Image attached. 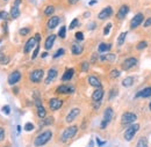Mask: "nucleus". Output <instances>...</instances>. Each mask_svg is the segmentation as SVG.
<instances>
[{"label": "nucleus", "instance_id": "f257e3e1", "mask_svg": "<svg viewBox=\"0 0 151 147\" xmlns=\"http://www.w3.org/2000/svg\"><path fill=\"white\" fill-rule=\"evenodd\" d=\"M51 138H52V132H51L50 130H45V131L41 132L37 137L35 138L34 145L36 147L43 146V145H45L47 143H49V140H51Z\"/></svg>", "mask_w": 151, "mask_h": 147}, {"label": "nucleus", "instance_id": "f03ea898", "mask_svg": "<svg viewBox=\"0 0 151 147\" xmlns=\"http://www.w3.org/2000/svg\"><path fill=\"white\" fill-rule=\"evenodd\" d=\"M78 132V126L77 125H71L69 126L68 129H65L62 133V137H60V140L63 143H68L69 140H71Z\"/></svg>", "mask_w": 151, "mask_h": 147}, {"label": "nucleus", "instance_id": "7ed1b4c3", "mask_svg": "<svg viewBox=\"0 0 151 147\" xmlns=\"http://www.w3.org/2000/svg\"><path fill=\"white\" fill-rule=\"evenodd\" d=\"M138 130H139V124H132L128 129L126 130V132H124V140H127V141H132V138L135 137V134L138 132Z\"/></svg>", "mask_w": 151, "mask_h": 147}, {"label": "nucleus", "instance_id": "20e7f679", "mask_svg": "<svg viewBox=\"0 0 151 147\" xmlns=\"http://www.w3.org/2000/svg\"><path fill=\"white\" fill-rule=\"evenodd\" d=\"M113 109L111 108V107H108V108H106V110L104 112V119H102V122H101V124H100V128L101 129H105L108 124H109V122L112 121V118H113Z\"/></svg>", "mask_w": 151, "mask_h": 147}, {"label": "nucleus", "instance_id": "39448f33", "mask_svg": "<svg viewBox=\"0 0 151 147\" xmlns=\"http://www.w3.org/2000/svg\"><path fill=\"white\" fill-rule=\"evenodd\" d=\"M137 119V116L134 113V112H130V111H126L122 116H121V122L122 124H134Z\"/></svg>", "mask_w": 151, "mask_h": 147}, {"label": "nucleus", "instance_id": "423d86ee", "mask_svg": "<svg viewBox=\"0 0 151 147\" xmlns=\"http://www.w3.org/2000/svg\"><path fill=\"white\" fill-rule=\"evenodd\" d=\"M143 22H144V15H143L142 13H137V14L132 19V21H130V29H136V28H138Z\"/></svg>", "mask_w": 151, "mask_h": 147}, {"label": "nucleus", "instance_id": "0eeeda50", "mask_svg": "<svg viewBox=\"0 0 151 147\" xmlns=\"http://www.w3.org/2000/svg\"><path fill=\"white\" fill-rule=\"evenodd\" d=\"M43 75H44V71L43 70H34L32 73L29 74V79L32 82H41L42 79H43Z\"/></svg>", "mask_w": 151, "mask_h": 147}, {"label": "nucleus", "instance_id": "6e6552de", "mask_svg": "<svg viewBox=\"0 0 151 147\" xmlns=\"http://www.w3.org/2000/svg\"><path fill=\"white\" fill-rule=\"evenodd\" d=\"M137 65V59L135 58V57H129V58H127L123 63H122V70H124V71H128V70H132V67H135Z\"/></svg>", "mask_w": 151, "mask_h": 147}, {"label": "nucleus", "instance_id": "1a4fd4ad", "mask_svg": "<svg viewBox=\"0 0 151 147\" xmlns=\"http://www.w3.org/2000/svg\"><path fill=\"white\" fill-rule=\"evenodd\" d=\"M112 14H113V8L111 6H107L100 11V13L98 14V19L99 20H107L108 18L112 16Z\"/></svg>", "mask_w": 151, "mask_h": 147}, {"label": "nucleus", "instance_id": "9d476101", "mask_svg": "<svg viewBox=\"0 0 151 147\" xmlns=\"http://www.w3.org/2000/svg\"><path fill=\"white\" fill-rule=\"evenodd\" d=\"M20 79H21V73H20L19 71H13L12 73L8 75V79H7L8 85L14 86L15 83H18V82H19Z\"/></svg>", "mask_w": 151, "mask_h": 147}, {"label": "nucleus", "instance_id": "9b49d317", "mask_svg": "<svg viewBox=\"0 0 151 147\" xmlns=\"http://www.w3.org/2000/svg\"><path fill=\"white\" fill-rule=\"evenodd\" d=\"M37 41H36V38L35 36L32 37V38H29L28 41H27V43L24 44V49H23V52L24 54H28V52H30L32 51V49H34L36 45H37Z\"/></svg>", "mask_w": 151, "mask_h": 147}, {"label": "nucleus", "instance_id": "f8f14e48", "mask_svg": "<svg viewBox=\"0 0 151 147\" xmlns=\"http://www.w3.org/2000/svg\"><path fill=\"white\" fill-rule=\"evenodd\" d=\"M73 92H75V88L72 86H68V85H60L56 89V94H63V95L72 94Z\"/></svg>", "mask_w": 151, "mask_h": 147}, {"label": "nucleus", "instance_id": "ddd939ff", "mask_svg": "<svg viewBox=\"0 0 151 147\" xmlns=\"http://www.w3.org/2000/svg\"><path fill=\"white\" fill-rule=\"evenodd\" d=\"M22 0H14L13 2V6L11 8V16L13 19H18L20 16V4H21Z\"/></svg>", "mask_w": 151, "mask_h": 147}, {"label": "nucleus", "instance_id": "4468645a", "mask_svg": "<svg viewBox=\"0 0 151 147\" xmlns=\"http://www.w3.org/2000/svg\"><path fill=\"white\" fill-rule=\"evenodd\" d=\"M62 106H63V101L59 100V98H57V97H54V98H50L49 100V108L52 111L58 110Z\"/></svg>", "mask_w": 151, "mask_h": 147}, {"label": "nucleus", "instance_id": "2eb2a0df", "mask_svg": "<svg viewBox=\"0 0 151 147\" xmlns=\"http://www.w3.org/2000/svg\"><path fill=\"white\" fill-rule=\"evenodd\" d=\"M128 13H129V6L128 5H122L119 8L117 13H116V18L119 19V20H124V18L127 16Z\"/></svg>", "mask_w": 151, "mask_h": 147}, {"label": "nucleus", "instance_id": "dca6fc26", "mask_svg": "<svg viewBox=\"0 0 151 147\" xmlns=\"http://www.w3.org/2000/svg\"><path fill=\"white\" fill-rule=\"evenodd\" d=\"M79 113H80V109H78V108L72 109V110H71L69 113H68V115H66L65 122H66V123H71V122H73L76 118L79 116Z\"/></svg>", "mask_w": 151, "mask_h": 147}, {"label": "nucleus", "instance_id": "f3484780", "mask_svg": "<svg viewBox=\"0 0 151 147\" xmlns=\"http://www.w3.org/2000/svg\"><path fill=\"white\" fill-rule=\"evenodd\" d=\"M58 75V72H57L56 69H50L48 71V75H47V79H45V85H49L50 82H52Z\"/></svg>", "mask_w": 151, "mask_h": 147}, {"label": "nucleus", "instance_id": "a211bd4d", "mask_svg": "<svg viewBox=\"0 0 151 147\" xmlns=\"http://www.w3.org/2000/svg\"><path fill=\"white\" fill-rule=\"evenodd\" d=\"M59 21H60V19L59 16H51V18L48 20V22H47V27H48V29H55L57 26L59 24Z\"/></svg>", "mask_w": 151, "mask_h": 147}, {"label": "nucleus", "instance_id": "6ab92c4d", "mask_svg": "<svg viewBox=\"0 0 151 147\" xmlns=\"http://www.w3.org/2000/svg\"><path fill=\"white\" fill-rule=\"evenodd\" d=\"M88 83L92 86V87H95V88H101V81L98 76L95 75H90L88 76Z\"/></svg>", "mask_w": 151, "mask_h": 147}, {"label": "nucleus", "instance_id": "aec40b11", "mask_svg": "<svg viewBox=\"0 0 151 147\" xmlns=\"http://www.w3.org/2000/svg\"><path fill=\"white\" fill-rule=\"evenodd\" d=\"M55 39H56V35H50V36H48V38L45 39V43H44V49L47 50V51H49L50 49H52V45H54V43H55Z\"/></svg>", "mask_w": 151, "mask_h": 147}, {"label": "nucleus", "instance_id": "412c9836", "mask_svg": "<svg viewBox=\"0 0 151 147\" xmlns=\"http://www.w3.org/2000/svg\"><path fill=\"white\" fill-rule=\"evenodd\" d=\"M151 96V87H147V88H144V89H142V91H139V92L136 94V96L135 97H142V98H147V97H150Z\"/></svg>", "mask_w": 151, "mask_h": 147}, {"label": "nucleus", "instance_id": "4be33fe9", "mask_svg": "<svg viewBox=\"0 0 151 147\" xmlns=\"http://www.w3.org/2000/svg\"><path fill=\"white\" fill-rule=\"evenodd\" d=\"M104 97V91L102 88H96L93 94H92V100L93 101H101V98Z\"/></svg>", "mask_w": 151, "mask_h": 147}, {"label": "nucleus", "instance_id": "5701e85b", "mask_svg": "<svg viewBox=\"0 0 151 147\" xmlns=\"http://www.w3.org/2000/svg\"><path fill=\"white\" fill-rule=\"evenodd\" d=\"M73 74H75V70H73V69H68V70L64 72V74L62 75V80H63V81H69V80L72 79Z\"/></svg>", "mask_w": 151, "mask_h": 147}, {"label": "nucleus", "instance_id": "b1692460", "mask_svg": "<svg viewBox=\"0 0 151 147\" xmlns=\"http://www.w3.org/2000/svg\"><path fill=\"white\" fill-rule=\"evenodd\" d=\"M83 51H84V48H83L81 45H79V44H73V45L71 46V52L75 56H78V55H80V54H83Z\"/></svg>", "mask_w": 151, "mask_h": 147}, {"label": "nucleus", "instance_id": "393cba45", "mask_svg": "<svg viewBox=\"0 0 151 147\" xmlns=\"http://www.w3.org/2000/svg\"><path fill=\"white\" fill-rule=\"evenodd\" d=\"M115 59H116V56L114 55V54H108V55L100 56V60H101V61H111V63H113V61H115Z\"/></svg>", "mask_w": 151, "mask_h": 147}, {"label": "nucleus", "instance_id": "a878e982", "mask_svg": "<svg viewBox=\"0 0 151 147\" xmlns=\"http://www.w3.org/2000/svg\"><path fill=\"white\" fill-rule=\"evenodd\" d=\"M134 81H135L134 76H127L126 79H123L122 85H123V87H132V85H134Z\"/></svg>", "mask_w": 151, "mask_h": 147}, {"label": "nucleus", "instance_id": "bb28decb", "mask_svg": "<svg viewBox=\"0 0 151 147\" xmlns=\"http://www.w3.org/2000/svg\"><path fill=\"white\" fill-rule=\"evenodd\" d=\"M109 49H111V44L100 43V44H99V48H98V51H99V52H106V51H109Z\"/></svg>", "mask_w": 151, "mask_h": 147}, {"label": "nucleus", "instance_id": "cd10ccee", "mask_svg": "<svg viewBox=\"0 0 151 147\" xmlns=\"http://www.w3.org/2000/svg\"><path fill=\"white\" fill-rule=\"evenodd\" d=\"M126 38H127V33H121V34L119 35V37H117V45H119V46L123 45Z\"/></svg>", "mask_w": 151, "mask_h": 147}, {"label": "nucleus", "instance_id": "c85d7f7f", "mask_svg": "<svg viewBox=\"0 0 151 147\" xmlns=\"http://www.w3.org/2000/svg\"><path fill=\"white\" fill-rule=\"evenodd\" d=\"M37 116L40 118H44L47 116V111H45L43 106H38L37 107Z\"/></svg>", "mask_w": 151, "mask_h": 147}, {"label": "nucleus", "instance_id": "c756f323", "mask_svg": "<svg viewBox=\"0 0 151 147\" xmlns=\"http://www.w3.org/2000/svg\"><path fill=\"white\" fill-rule=\"evenodd\" d=\"M54 12H55V7L54 6H47L45 7V9H44V15H47V16H50V15H52L54 14Z\"/></svg>", "mask_w": 151, "mask_h": 147}, {"label": "nucleus", "instance_id": "7c9ffc66", "mask_svg": "<svg viewBox=\"0 0 151 147\" xmlns=\"http://www.w3.org/2000/svg\"><path fill=\"white\" fill-rule=\"evenodd\" d=\"M136 147H148V140H147V138H144V137L139 138V140L137 141Z\"/></svg>", "mask_w": 151, "mask_h": 147}, {"label": "nucleus", "instance_id": "2f4dec72", "mask_svg": "<svg viewBox=\"0 0 151 147\" xmlns=\"http://www.w3.org/2000/svg\"><path fill=\"white\" fill-rule=\"evenodd\" d=\"M148 46V43L145 42V41H141V42H138L137 43V50H139V51H142V50H144L145 48Z\"/></svg>", "mask_w": 151, "mask_h": 147}, {"label": "nucleus", "instance_id": "473e14b6", "mask_svg": "<svg viewBox=\"0 0 151 147\" xmlns=\"http://www.w3.org/2000/svg\"><path fill=\"white\" fill-rule=\"evenodd\" d=\"M58 36L60 37L62 39L65 38V36H66V27H65V26H62V27H60V29H59V31H58Z\"/></svg>", "mask_w": 151, "mask_h": 147}, {"label": "nucleus", "instance_id": "72a5a7b5", "mask_svg": "<svg viewBox=\"0 0 151 147\" xmlns=\"http://www.w3.org/2000/svg\"><path fill=\"white\" fill-rule=\"evenodd\" d=\"M52 122H54V118H52V117H48V118H45L44 121H42V123H41V126L50 125V124H52Z\"/></svg>", "mask_w": 151, "mask_h": 147}, {"label": "nucleus", "instance_id": "f704fd0d", "mask_svg": "<svg viewBox=\"0 0 151 147\" xmlns=\"http://www.w3.org/2000/svg\"><path fill=\"white\" fill-rule=\"evenodd\" d=\"M88 69H90V64H88L87 61H83V63L80 64V70H81L83 72H87Z\"/></svg>", "mask_w": 151, "mask_h": 147}, {"label": "nucleus", "instance_id": "c9c22d12", "mask_svg": "<svg viewBox=\"0 0 151 147\" xmlns=\"http://www.w3.org/2000/svg\"><path fill=\"white\" fill-rule=\"evenodd\" d=\"M120 74H121V72H120L119 70H112V71L109 72V76H111L112 79H116V78L120 76Z\"/></svg>", "mask_w": 151, "mask_h": 147}, {"label": "nucleus", "instance_id": "e433bc0d", "mask_svg": "<svg viewBox=\"0 0 151 147\" xmlns=\"http://www.w3.org/2000/svg\"><path fill=\"white\" fill-rule=\"evenodd\" d=\"M78 26H79V20H78V19H73L72 22H71L70 26H69V29L72 30V29H75L76 27H78Z\"/></svg>", "mask_w": 151, "mask_h": 147}, {"label": "nucleus", "instance_id": "4c0bfd02", "mask_svg": "<svg viewBox=\"0 0 151 147\" xmlns=\"http://www.w3.org/2000/svg\"><path fill=\"white\" fill-rule=\"evenodd\" d=\"M33 130H34V124H33V123L28 122V123H26V124H24V131L30 132V131H33Z\"/></svg>", "mask_w": 151, "mask_h": 147}, {"label": "nucleus", "instance_id": "58836bf2", "mask_svg": "<svg viewBox=\"0 0 151 147\" xmlns=\"http://www.w3.org/2000/svg\"><path fill=\"white\" fill-rule=\"evenodd\" d=\"M64 52H65V51H64V49H58L56 52L54 54L52 57H54L55 59H57V58H59V57H62V56L64 55Z\"/></svg>", "mask_w": 151, "mask_h": 147}, {"label": "nucleus", "instance_id": "ea45409f", "mask_svg": "<svg viewBox=\"0 0 151 147\" xmlns=\"http://www.w3.org/2000/svg\"><path fill=\"white\" fill-rule=\"evenodd\" d=\"M8 63H9V57H7V56H1V57H0V64L6 65V64H8Z\"/></svg>", "mask_w": 151, "mask_h": 147}, {"label": "nucleus", "instance_id": "a19ab883", "mask_svg": "<svg viewBox=\"0 0 151 147\" xmlns=\"http://www.w3.org/2000/svg\"><path fill=\"white\" fill-rule=\"evenodd\" d=\"M75 37H76V39H77L78 42L84 41V34H83L81 31H77V33H76V35H75Z\"/></svg>", "mask_w": 151, "mask_h": 147}, {"label": "nucleus", "instance_id": "79ce46f5", "mask_svg": "<svg viewBox=\"0 0 151 147\" xmlns=\"http://www.w3.org/2000/svg\"><path fill=\"white\" fill-rule=\"evenodd\" d=\"M19 33L21 36H26V35H28L30 33V29L29 28H22V29H20Z\"/></svg>", "mask_w": 151, "mask_h": 147}, {"label": "nucleus", "instance_id": "37998d69", "mask_svg": "<svg viewBox=\"0 0 151 147\" xmlns=\"http://www.w3.org/2000/svg\"><path fill=\"white\" fill-rule=\"evenodd\" d=\"M116 94H117V89H116V88H112V89H111V92H109V96H108V98H109V100L114 98V97L116 96Z\"/></svg>", "mask_w": 151, "mask_h": 147}, {"label": "nucleus", "instance_id": "c03bdc74", "mask_svg": "<svg viewBox=\"0 0 151 147\" xmlns=\"http://www.w3.org/2000/svg\"><path fill=\"white\" fill-rule=\"evenodd\" d=\"M38 52H40V44L37 43V45L35 46V50H34V52H33V56H32V59H35V58L37 57Z\"/></svg>", "mask_w": 151, "mask_h": 147}, {"label": "nucleus", "instance_id": "a18cd8bd", "mask_svg": "<svg viewBox=\"0 0 151 147\" xmlns=\"http://www.w3.org/2000/svg\"><path fill=\"white\" fill-rule=\"evenodd\" d=\"M111 28H112V23H108V24L105 27V29H104V35H108V34H109Z\"/></svg>", "mask_w": 151, "mask_h": 147}, {"label": "nucleus", "instance_id": "49530a36", "mask_svg": "<svg viewBox=\"0 0 151 147\" xmlns=\"http://www.w3.org/2000/svg\"><path fill=\"white\" fill-rule=\"evenodd\" d=\"M7 19H8V14L5 11H1L0 12V20H7Z\"/></svg>", "mask_w": 151, "mask_h": 147}, {"label": "nucleus", "instance_id": "de8ad7c7", "mask_svg": "<svg viewBox=\"0 0 151 147\" xmlns=\"http://www.w3.org/2000/svg\"><path fill=\"white\" fill-rule=\"evenodd\" d=\"M150 26H151V18H148L143 22V27H144V28H148V27H150Z\"/></svg>", "mask_w": 151, "mask_h": 147}, {"label": "nucleus", "instance_id": "09e8293b", "mask_svg": "<svg viewBox=\"0 0 151 147\" xmlns=\"http://www.w3.org/2000/svg\"><path fill=\"white\" fill-rule=\"evenodd\" d=\"M2 111H4L6 115H9V113H11V108H9L8 106H4V107H2Z\"/></svg>", "mask_w": 151, "mask_h": 147}, {"label": "nucleus", "instance_id": "8fccbe9b", "mask_svg": "<svg viewBox=\"0 0 151 147\" xmlns=\"http://www.w3.org/2000/svg\"><path fill=\"white\" fill-rule=\"evenodd\" d=\"M100 106H101V101H95L94 104H93V109H94V110H98V109L100 108Z\"/></svg>", "mask_w": 151, "mask_h": 147}, {"label": "nucleus", "instance_id": "3c124183", "mask_svg": "<svg viewBox=\"0 0 151 147\" xmlns=\"http://www.w3.org/2000/svg\"><path fill=\"white\" fill-rule=\"evenodd\" d=\"M5 139V130L0 128V141H2Z\"/></svg>", "mask_w": 151, "mask_h": 147}, {"label": "nucleus", "instance_id": "603ef678", "mask_svg": "<svg viewBox=\"0 0 151 147\" xmlns=\"http://www.w3.org/2000/svg\"><path fill=\"white\" fill-rule=\"evenodd\" d=\"M96 143H98V145H99V146H102V145H105V144H106V141H101L99 138L96 139Z\"/></svg>", "mask_w": 151, "mask_h": 147}, {"label": "nucleus", "instance_id": "864d4df0", "mask_svg": "<svg viewBox=\"0 0 151 147\" xmlns=\"http://www.w3.org/2000/svg\"><path fill=\"white\" fill-rule=\"evenodd\" d=\"M35 38H36L37 42H40V41H41V35H40V34H36V35H35Z\"/></svg>", "mask_w": 151, "mask_h": 147}, {"label": "nucleus", "instance_id": "5fc2aeb1", "mask_svg": "<svg viewBox=\"0 0 151 147\" xmlns=\"http://www.w3.org/2000/svg\"><path fill=\"white\" fill-rule=\"evenodd\" d=\"M77 1H78V0H69V4H71V5H75V4H77Z\"/></svg>", "mask_w": 151, "mask_h": 147}, {"label": "nucleus", "instance_id": "6e6d98bb", "mask_svg": "<svg viewBox=\"0 0 151 147\" xmlns=\"http://www.w3.org/2000/svg\"><path fill=\"white\" fill-rule=\"evenodd\" d=\"M95 4H96V0H91V2H90L91 6H93V5H95Z\"/></svg>", "mask_w": 151, "mask_h": 147}, {"label": "nucleus", "instance_id": "4d7b16f0", "mask_svg": "<svg viewBox=\"0 0 151 147\" xmlns=\"http://www.w3.org/2000/svg\"><path fill=\"white\" fill-rule=\"evenodd\" d=\"M94 27H95V24H94V23H92L91 26H88V28H90L91 30H93V28H94Z\"/></svg>", "mask_w": 151, "mask_h": 147}, {"label": "nucleus", "instance_id": "13d9d810", "mask_svg": "<svg viewBox=\"0 0 151 147\" xmlns=\"http://www.w3.org/2000/svg\"><path fill=\"white\" fill-rule=\"evenodd\" d=\"M48 56V52H44V54H42V58H45Z\"/></svg>", "mask_w": 151, "mask_h": 147}, {"label": "nucleus", "instance_id": "bf43d9fd", "mask_svg": "<svg viewBox=\"0 0 151 147\" xmlns=\"http://www.w3.org/2000/svg\"><path fill=\"white\" fill-rule=\"evenodd\" d=\"M1 42H2V39H0V44H1Z\"/></svg>", "mask_w": 151, "mask_h": 147}]
</instances>
